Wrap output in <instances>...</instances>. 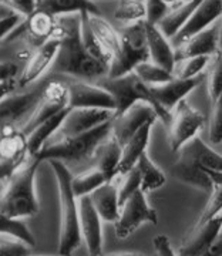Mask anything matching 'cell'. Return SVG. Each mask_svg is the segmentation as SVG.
Returning <instances> with one entry per match:
<instances>
[{"label":"cell","mask_w":222,"mask_h":256,"mask_svg":"<svg viewBox=\"0 0 222 256\" xmlns=\"http://www.w3.org/2000/svg\"><path fill=\"white\" fill-rule=\"evenodd\" d=\"M58 48L53 62V72L77 80L94 82L108 76V67L92 60L86 53L80 34V13L57 16Z\"/></svg>","instance_id":"obj_1"},{"label":"cell","mask_w":222,"mask_h":256,"mask_svg":"<svg viewBox=\"0 0 222 256\" xmlns=\"http://www.w3.org/2000/svg\"><path fill=\"white\" fill-rule=\"evenodd\" d=\"M178 160L171 166V174L181 182L201 191H212L215 184L222 181V156L205 144L198 134L180 146Z\"/></svg>","instance_id":"obj_2"},{"label":"cell","mask_w":222,"mask_h":256,"mask_svg":"<svg viewBox=\"0 0 222 256\" xmlns=\"http://www.w3.org/2000/svg\"><path fill=\"white\" fill-rule=\"evenodd\" d=\"M40 160L28 154L0 190V212L12 220L32 218L38 214V201L34 192V176Z\"/></svg>","instance_id":"obj_3"},{"label":"cell","mask_w":222,"mask_h":256,"mask_svg":"<svg viewBox=\"0 0 222 256\" xmlns=\"http://www.w3.org/2000/svg\"><path fill=\"white\" fill-rule=\"evenodd\" d=\"M110 132L111 121H107L98 127L77 136H66L57 130V132H54L43 144L36 156L40 161H62L66 166H70V164H84L87 161H92L96 146Z\"/></svg>","instance_id":"obj_4"},{"label":"cell","mask_w":222,"mask_h":256,"mask_svg":"<svg viewBox=\"0 0 222 256\" xmlns=\"http://www.w3.org/2000/svg\"><path fill=\"white\" fill-rule=\"evenodd\" d=\"M54 171L57 186H58V201H60V235H58V254L72 255L82 244L80 228H78V210L77 198L72 191V174L70 168L62 161H48Z\"/></svg>","instance_id":"obj_5"},{"label":"cell","mask_w":222,"mask_h":256,"mask_svg":"<svg viewBox=\"0 0 222 256\" xmlns=\"http://www.w3.org/2000/svg\"><path fill=\"white\" fill-rule=\"evenodd\" d=\"M97 84L102 86V88H106L112 96L114 102H116L114 116L121 114L122 111L127 110L130 106H132L137 101H146L156 110L158 118L162 120V122L168 126L170 114L164 112L158 107V104L150 92L147 84L141 82L134 72H128V73L118 76V77H107L106 76V77L100 78V82Z\"/></svg>","instance_id":"obj_6"},{"label":"cell","mask_w":222,"mask_h":256,"mask_svg":"<svg viewBox=\"0 0 222 256\" xmlns=\"http://www.w3.org/2000/svg\"><path fill=\"white\" fill-rule=\"evenodd\" d=\"M148 60L146 18L127 24L120 32V52L112 60L107 77H118L132 72L141 62Z\"/></svg>","instance_id":"obj_7"},{"label":"cell","mask_w":222,"mask_h":256,"mask_svg":"<svg viewBox=\"0 0 222 256\" xmlns=\"http://www.w3.org/2000/svg\"><path fill=\"white\" fill-rule=\"evenodd\" d=\"M67 107H70L67 82L60 80V78L46 80V84L43 87V92L37 101L34 110L32 111V114L28 116V118L24 121V124L20 127V130L28 136L40 122L53 117L60 111L66 110Z\"/></svg>","instance_id":"obj_8"},{"label":"cell","mask_w":222,"mask_h":256,"mask_svg":"<svg viewBox=\"0 0 222 256\" xmlns=\"http://www.w3.org/2000/svg\"><path fill=\"white\" fill-rule=\"evenodd\" d=\"M205 124V117L201 111L194 108L188 101L182 98L170 112L168 122V142L172 152H176L180 146L190 138L200 132Z\"/></svg>","instance_id":"obj_9"},{"label":"cell","mask_w":222,"mask_h":256,"mask_svg":"<svg viewBox=\"0 0 222 256\" xmlns=\"http://www.w3.org/2000/svg\"><path fill=\"white\" fill-rule=\"evenodd\" d=\"M157 212L148 205L146 194L137 190L120 205L118 218L114 222L116 236L118 239L128 238L142 224H157Z\"/></svg>","instance_id":"obj_10"},{"label":"cell","mask_w":222,"mask_h":256,"mask_svg":"<svg viewBox=\"0 0 222 256\" xmlns=\"http://www.w3.org/2000/svg\"><path fill=\"white\" fill-rule=\"evenodd\" d=\"M44 84L46 80L38 82L36 88L30 92H13L8 98L0 101V131L4 128L16 127L23 122V120L28 118L42 96Z\"/></svg>","instance_id":"obj_11"},{"label":"cell","mask_w":222,"mask_h":256,"mask_svg":"<svg viewBox=\"0 0 222 256\" xmlns=\"http://www.w3.org/2000/svg\"><path fill=\"white\" fill-rule=\"evenodd\" d=\"M157 118V112L148 102L137 101L121 114L114 116V118L111 120V132L120 146H122L147 121H156Z\"/></svg>","instance_id":"obj_12"},{"label":"cell","mask_w":222,"mask_h":256,"mask_svg":"<svg viewBox=\"0 0 222 256\" xmlns=\"http://www.w3.org/2000/svg\"><path fill=\"white\" fill-rule=\"evenodd\" d=\"M67 87L70 107L116 110V102L112 96L98 84L74 78V82H67Z\"/></svg>","instance_id":"obj_13"},{"label":"cell","mask_w":222,"mask_h":256,"mask_svg":"<svg viewBox=\"0 0 222 256\" xmlns=\"http://www.w3.org/2000/svg\"><path fill=\"white\" fill-rule=\"evenodd\" d=\"M221 12L222 0H201L194 12L191 13V16L184 23V26L178 30L176 36L170 38L171 46L176 48L190 37L210 28L214 22L221 18Z\"/></svg>","instance_id":"obj_14"},{"label":"cell","mask_w":222,"mask_h":256,"mask_svg":"<svg viewBox=\"0 0 222 256\" xmlns=\"http://www.w3.org/2000/svg\"><path fill=\"white\" fill-rule=\"evenodd\" d=\"M56 32H57V16L37 9L34 13H32L28 18H24L18 28L10 33L9 38L23 34L28 46L36 48L43 43H46L47 40L53 38L56 36Z\"/></svg>","instance_id":"obj_15"},{"label":"cell","mask_w":222,"mask_h":256,"mask_svg":"<svg viewBox=\"0 0 222 256\" xmlns=\"http://www.w3.org/2000/svg\"><path fill=\"white\" fill-rule=\"evenodd\" d=\"M77 210H78V228L80 236L84 239V244L90 255H102V218L92 206L88 195L77 198Z\"/></svg>","instance_id":"obj_16"},{"label":"cell","mask_w":222,"mask_h":256,"mask_svg":"<svg viewBox=\"0 0 222 256\" xmlns=\"http://www.w3.org/2000/svg\"><path fill=\"white\" fill-rule=\"evenodd\" d=\"M205 80V74H200L192 78H171L170 82L158 84V86H148L152 98L156 100L161 110L170 114L171 110L176 106L178 101L185 98L194 88H196Z\"/></svg>","instance_id":"obj_17"},{"label":"cell","mask_w":222,"mask_h":256,"mask_svg":"<svg viewBox=\"0 0 222 256\" xmlns=\"http://www.w3.org/2000/svg\"><path fill=\"white\" fill-rule=\"evenodd\" d=\"M221 42V18L214 22L210 28L196 33L184 43L174 48L176 60L186 58V57H196V56H215L221 52L220 47Z\"/></svg>","instance_id":"obj_18"},{"label":"cell","mask_w":222,"mask_h":256,"mask_svg":"<svg viewBox=\"0 0 222 256\" xmlns=\"http://www.w3.org/2000/svg\"><path fill=\"white\" fill-rule=\"evenodd\" d=\"M57 48H58V38L56 36L47 40L42 46L34 48V52L28 58V64L24 66L22 73H18V78H16L18 90L26 88L42 78V76L53 66L56 54H57Z\"/></svg>","instance_id":"obj_19"},{"label":"cell","mask_w":222,"mask_h":256,"mask_svg":"<svg viewBox=\"0 0 222 256\" xmlns=\"http://www.w3.org/2000/svg\"><path fill=\"white\" fill-rule=\"evenodd\" d=\"M112 118H114V110L70 107L58 131L66 136H77L98 127Z\"/></svg>","instance_id":"obj_20"},{"label":"cell","mask_w":222,"mask_h":256,"mask_svg":"<svg viewBox=\"0 0 222 256\" xmlns=\"http://www.w3.org/2000/svg\"><path fill=\"white\" fill-rule=\"evenodd\" d=\"M221 214L215 215L214 218L205 220L202 224H196L195 228L181 244L178 254L185 256L206 255L215 239L221 235Z\"/></svg>","instance_id":"obj_21"},{"label":"cell","mask_w":222,"mask_h":256,"mask_svg":"<svg viewBox=\"0 0 222 256\" xmlns=\"http://www.w3.org/2000/svg\"><path fill=\"white\" fill-rule=\"evenodd\" d=\"M146 38H147L148 47V60L172 73V67L176 63L174 47L171 46L170 40L160 32L156 23H150L147 20H146Z\"/></svg>","instance_id":"obj_22"},{"label":"cell","mask_w":222,"mask_h":256,"mask_svg":"<svg viewBox=\"0 0 222 256\" xmlns=\"http://www.w3.org/2000/svg\"><path fill=\"white\" fill-rule=\"evenodd\" d=\"M120 158V142L116 140L112 132H110L98 146H96L92 156V166H96L98 171H102L107 181H111L118 175Z\"/></svg>","instance_id":"obj_23"},{"label":"cell","mask_w":222,"mask_h":256,"mask_svg":"<svg viewBox=\"0 0 222 256\" xmlns=\"http://www.w3.org/2000/svg\"><path fill=\"white\" fill-rule=\"evenodd\" d=\"M154 122H156V121H147L136 134H132V136L121 146V158L120 164H118V175L126 174L127 171H130L134 165L137 164L140 156H141L144 151H147L148 141H150V134H151V128L154 126Z\"/></svg>","instance_id":"obj_24"},{"label":"cell","mask_w":222,"mask_h":256,"mask_svg":"<svg viewBox=\"0 0 222 256\" xmlns=\"http://www.w3.org/2000/svg\"><path fill=\"white\" fill-rule=\"evenodd\" d=\"M200 2L201 0H180L168 4L166 14L158 20L156 26L168 40L172 38L178 33V30L184 26Z\"/></svg>","instance_id":"obj_25"},{"label":"cell","mask_w":222,"mask_h":256,"mask_svg":"<svg viewBox=\"0 0 222 256\" xmlns=\"http://www.w3.org/2000/svg\"><path fill=\"white\" fill-rule=\"evenodd\" d=\"M28 156V137L18 127L4 128L0 131V160L22 164Z\"/></svg>","instance_id":"obj_26"},{"label":"cell","mask_w":222,"mask_h":256,"mask_svg":"<svg viewBox=\"0 0 222 256\" xmlns=\"http://www.w3.org/2000/svg\"><path fill=\"white\" fill-rule=\"evenodd\" d=\"M92 206L100 215L102 220L106 222H116L118 218L120 205H118V195H117V185L114 180L102 184L98 188L88 195Z\"/></svg>","instance_id":"obj_27"},{"label":"cell","mask_w":222,"mask_h":256,"mask_svg":"<svg viewBox=\"0 0 222 256\" xmlns=\"http://www.w3.org/2000/svg\"><path fill=\"white\" fill-rule=\"evenodd\" d=\"M84 14H86V18L92 28L94 36L97 37V40L100 42L106 53L111 57V60H114L120 52V32H117L110 22L102 18L98 13L84 12Z\"/></svg>","instance_id":"obj_28"},{"label":"cell","mask_w":222,"mask_h":256,"mask_svg":"<svg viewBox=\"0 0 222 256\" xmlns=\"http://www.w3.org/2000/svg\"><path fill=\"white\" fill-rule=\"evenodd\" d=\"M68 110H70V107H67L66 110L57 112L56 116L47 118L46 121H43V122H40L36 128H33V130L28 132V136H26V137H28V154L36 156L47 140L52 137L54 132H57V130L62 126V122H63V120H64L66 114H67V111Z\"/></svg>","instance_id":"obj_29"},{"label":"cell","mask_w":222,"mask_h":256,"mask_svg":"<svg viewBox=\"0 0 222 256\" xmlns=\"http://www.w3.org/2000/svg\"><path fill=\"white\" fill-rule=\"evenodd\" d=\"M136 166L138 168L140 172V190L144 194L156 191L166 184V174L150 160L147 151L140 156Z\"/></svg>","instance_id":"obj_30"},{"label":"cell","mask_w":222,"mask_h":256,"mask_svg":"<svg viewBox=\"0 0 222 256\" xmlns=\"http://www.w3.org/2000/svg\"><path fill=\"white\" fill-rule=\"evenodd\" d=\"M38 9L53 16H62L67 13L92 12L98 13V8L92 0H40Z\"/></svg>","instance_id":"obj_31"},{"label":"cell","mask_w":222,"mask_h":256,"mask_svg":"<svg viewBox=\"0 0 222 256\" xmlns=\"http://www.w3.org/2000/svg\"><path fill=\"white\" fill-rule=\"evenodd\" d=\"M80 34H82V43H83L86 53L90 56L92 60H96L102 66L108 67V70H110L112 60H111L110 56L106 53V50L102 48L100 42L97 40V37L94 36L92 28H90V24H88V22L86 18L84 12H80Z\"/></svg>","instance_id":"obj_32"},{"label":"cell","mask_w":222,"mask_h":256,"mask_svg":"<svg viewBox=\"0 0 222 256\" xmlns=\"http://www.w3.org/2000/svg\"><path fill=\"white\" fill-rule=\"evenodd\" d=\"M104 182H107L104 174L102 171H98L96 166H92L82 174L72 176L70 185H72V191H73L74 196L80 198V196L90 195L96 188H98Z\"/></svg>","instance_id":"obj_33"},{"label":"cell","mask_w":222,"mask_h":256,"mask_svg":"<svg viewBox=\"0 0 222 256\" xmlns=\"http://www.w3.org/2000/svg\"><path fill=\"white\" fill-rule=\"evenodd\" d=\"M212 57V56H211ZM210 56H196L176 60L172 67V76L176 78H192L202 74L211 60Z\"/></svg>","instance_id":"obj_34"},{"label":"cell","mask_w":222,"mask_h":256,"mask_svg":"<svg viewBox=\"0 0 222 256\" xmlns=\"http://www.w3.org/2000/svg\"><path fill=\"white\" fill-rule=\"evenodd\" d=\"M132 72L136 73V76L141 82H146L147 86H158V84H162V82H170L171 78H174L171 72L160 67L157 64L151 63L150 60L137 64L132 68Z\"/></svg>","instance_id":"obj_35"},{"label":"cell","mask_w":222,"mask_h":256,"mask_svg":"<svg viewBox=\"0 0 222 256\" xmlns=\"http://www.w3.org/2000/svg\"><path fill=\"white\" fill-rule=\"evenodd\" d=\"M206 73L205 80H206V90L211 102H215L218 98L222 97V62L221 52L211 57L210 63L206 66Z\"/></svg>","instance_id":"obj_36"},{"label":"cell","mask_w":222,"mask_h":256,"mask_svg":"<svg viewBox=\"0 0 222 256\" xmlns=\"http://www.w3.org/2000/svg\"><path fill=\"white\" fill-rule=\"evenodd\" d=\"M114 18L126 26L146 18V6L142 0H118L114 10Z\"/></svg>","instance_id":"obj_37"},{"label":"cell","mask_w":222,"mask_h":256,"mask_svg":"<svg viewBox=\"0 0 222 256\" xmlns=\"http://www.w3.org/2000/svg\"><path fill=\"white\" fill-rule=\"evenodd\" d=\"M34 246L10 234H0V256L30 255Z\"/></svg>","instance_id":"obj_38"},{"label":"cell","mask_w":222,"mask_h":256,"mask_svg":"<svg viewBox=\"0 0 222 256\" xmlns=\"http://www.w3.org/2000/svg\"><path fill=\"white\" fill-rule=\"evenodd\" d=\"M0 234H10L14 235L18 238L23 239L24 242H28V245L36 246V240L33 234L28 229V226L20 220H12L9 216L3 215L0 212Z\"/></svg>","instance_id":"obj_39"},{"label":"cell","mask_w":222,"mask_h":256,"mask_svg":"<svg viewBox=\"0 0 222 256\" xmlns=\"http://www.w3.org/2000/svg\"><path fill=\"white\" fill-rule=\"evenodd\" d=\"M121 182L117 186V195H118V205L124 204V201L130 198L134 192L140 190V172L138 168L134 165L126 174L120 175Z\"/></svg>","instance_id":"obj_40"},{"label":"cell","mask_w":222,"mask_h":256,"mask_svg":"<svg viewBox=\"0 0 222 256\" xmlns=\"http://www.w3.org/2000/svg\"><path fill=\"white\" fill-rule=\"evenodd\" d=\"M208 140L212 146H220L222 140V97L212 102V111L210 117Z\"/></svg>","instance_id":"obj_41"},{"label":"cell","mask_w":222,"mask_h":256,"mask_svg":"<svg viewBox=\"0 0 222 256\" xmlns=\"http://www.w3.org/2000/svg\"><path fill=\"white\" fill-rule=\"evenodd\" d=\"M222 208V186L221 184H215L212 191L210 192V200L206 202L205 208H204L202 214L200 216V220L196 224H202L205 220H211L215 215L221 214Z\"/></svg>","instance_id":"obj_42"},{"label":"cell","mask_w":222,"mask_h":256,"mask_svg":"<svg viewBox=\"0 0 222 256\" xmlns=\"http://www.w3.org/2000/svg\"><path fill=\"white\" fill-rule=\"evenodd\" d=\"M6 8L22 18H28L38 9V0H0Z\"/></svg>","instance_id":"obj_43"},{"label":"cell","mask_w":222,"mask_h":256,"mask_svg":"<svg viewBox=\"0 0 222 256\" xmlns=\"http://www.w3.org/2000/svg\"><path fill=\"white\" fill-rule=\"evenodd\" d=\"M146 6V20L150 23H157L166 14L168 4L164 0H142Z\"/></svg>","instance_id":"obj_44"},{"label":"cell","mask_w":222,"mask_h":256,"mask_svg":"<svg viewBox=\"0 0 222 256\" xmlns=\"http://www.w3.org/2000/svg\"><path fill=\"white\" fill-rule=\"evenodd\" d=\"M23 20L24 18L18 16L16 13H10L9 16L0 18V42L8 38L10 33L22 24Z\"/></svg>","instance_id":"obj_45"},{"label":"cell","mask_w":222,"mask_h":256,"mask_svg":"<svg viewBox=\"0 0 222 256\" xmlns=\"http://www.w3.org/2000/svg\"><path fill=\"white\" fill-rule=\"evenodd\" d=\"M152 244H154V248H156V250H157L158 255H162V256L176 255L174 249H172V246H171V240H170V238L166 236V235H157V236H154V239H152Z\"/></svg>","instance_id":"obj_46"},{"label":"cell","mask_w":222,"mask_h":256,"mask_svg":"<svg viewBox=\"0 0 222 256\" xmlns=\"http://www.w3.org/2000/svg\"><path fill=\"white\" fill-rule=\"evenodd\" d=\"M18 76V66L13 62H0V82L8 78H16Z\"/></svg>","instance_id":"obj_47"},{"label":"cell","mask_w":222,"mask_h":256,"mask_svg":"<svg viewBox=\"0 0 222 256\" xmlns=\"http://www.w3.org/2000/svg\"><path fill=\"white\" fill-rule=\"evenodd\" d=\"M16 78H8V80L0 82V101L8 98L13 92H18V80Z\"/></svg>","instance_id":"obj_48"},{"label":"cell","mask_w":222,"mask_h":256,"mask_svg":"<svg viewBox=\"0 0 222 256\" xmlns=\"http://www.w3.org/2000/svg\"><path fill=\"white\" fill-rule=\"evenodd\" d=\"M166 4H171V3H176V2H180V0H164Z\"/></svg>","instance_id":"obj_49"}]
</instances>
